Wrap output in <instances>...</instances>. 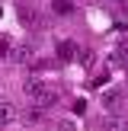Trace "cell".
Listing matches in <instances>:
<instances>
[{
    "label": "cell",
    "mask_w": 128,
    "mask_h": 131,
    "mask_svg": "<svg viewBox=\"0 0 128 131\" xmlns=\"http://www.w3.org/2000/svg\"><path fill=\"white\" fill-rule=\"evenodd\" d=\"M13 51V45H10V38H0V58H6Z\"/></svg>",
    "instance_id": "30bf717a"
},
{
    "label": "cell",
    "mask_w": 128,
    "mask_h": 131,
    "mask_svg": "<svg viewBox=\"0 0 128 131\" xmlns=\"http://www.w3.org/2000/svg\"><path fill=\"white\" fill-rule=\"evenodd\" d=\"M55 131H80V128H77V118H58Z\"/></svg>",
    "instance_id": "8992f818"
},
{
    "label": "cell",
    "mask_w": 128,
    "mask_h": 131,
    "mask_svg": "<svg viewBox=\"0 0 128 131\" xmlns=\"http://www.w3.org/2000/svg\"><path fill=\"white\" fill-rule=\"evenodd\" d=\"M23 93H26V99H29L32 106H38V109L55 106V102H58L55 86L45 83V80H38V77H26V80H23Z\"/></svg>",
    "instance_id": "6da1fadb"
},
{
    "label": "cell",
    "mask_w": 128,
    "mask_h": 131,
    "mask_svg": "<svg viewBox=\"0 0 128 131\" xmlns=\"http://www.w3.org/2000/svg\"><path fill=\"white\" fill-rule=\"evenodd\" d=\"M109 3H115V6H122V10H128V0H109Z\"/></svg>",
    "instance_id": "8fae6325"
},
{
    "label": "cell",
    "mask_w": 128,
    "mask_h": 131,
    "mask_svg": "<svg viewBox=\"0 0 128 131\" xmlns=\"http://www.w3.org/2000/svg\"><path fill=\"white\" fill-rule=\"evenodd\" d=\"M77 54H80V51H77V42H70V38H61V42H58V58H61V61H74Z\"/></svg>",
    "instance_id": "3957f363"
},
{
    "label": "cell",
    "mask_w": 128,
    "mask_h": 131,
    "mask_svg": "<svg viewBox=\"0 0 128 131\" xmlns=\"http://www.w3.org/2000/svg\"><path fill=\"white\" fill-rule=\"evenodd\" d=\"M29 58H32V48L29 45H19L16 48V61H29Z\"/></svg>",
    "instance_id": "ba28073f"
},
{
    "label": "cell",
    "mask_w": 128,
    "mask_h": 131,
    "mask_svg": "<svg viewBox=\"0 0 128 131\" xmlns=\"http://www.w3.org/2000/svg\"><path fill=\"white\" fill-rule=\"evenodd\" d=\"M51 13L55 16H70L74 6H70V0H51Z\"/></svg>",
    "instance_id": "277c9868"
},
{
    "label": "cell",
    "mask_w": 128,
    "mask_h": 131,
    "mask_svg": "<svg viewBox=\"0 0 128 131\" xmlns=\"http://www.w3.org/2000/svg\"><path fill=\"white\" fill-rule=\"evenodd\" d=\"M122 99H125V93L115 90V86H109V90H102V93H99V102H102L106 112H119V109H122Z\"/></svg>",
    "instance_id": "7a4b0ae2"
},
{
    "label": "cell",
    "mask_w": 128,
    "mask_h": 131,
    "mask_svg": "<svg viewBox=\"0 0 128 131\" xmlns=\"http://www.w3.org/2000/svg\"><path fill=\"white\" fill-rule=\"evenodd\" d=\"M115 61H128V38H122L115 48Z\"/></svg>",
    "instance_id": "52a82bcc"
},
{
    "label": "cell",
    "mask_w": 128,
    "mask_h": 131,
    "mask_svg": "<svg viewBox=\"0 0 128 131\" xmlns=\"http://www.w3.org/2000/svg\"><path fill=\"white\" fill-rule=\"evenodd\" d=\"M13 118H16V109H13L10 102H0V128H3V125H10Z\"/></svg>",
    "instance_id": "5b68a950"
},
{
    "label": "cell",
    "mask_w": 128,
    "mask_h": 131,
    "mask_svg": "<svg viewBox=\"0 0 128 131\" xmlns=\"http://www.w3.org/2000/svg\"><path fill=\"white\" fill-rule=\"evenodd\" d=\"M23 26H35V10H23Z\"/></svg>",
    "instance_id": "9c48e42d"
},
{
    "label": "cell",
    "mask_w": 128,
    "mask_h": 131,
    "mask_svg": "<svg viewBox=\"0 0 128 131\" xmlns=\"http://www.w3.org/2000/svg\"><path fill=\"white\" fill-rule=\"evenodd\" d=\"M0 16H3V13H0Z\"/></svg>",
    "instance_id": "4fadbf2b"
},
{
    "label": "cell",
    "mask_w": 128,
    "mask_h": 131,
    "mask_svg": "<svg viewBox=\"0 0 128 131\" xmlns=\"http://www.w3.org/2000/svg\"><path fill=\"white\" fill-rule=\"evenodd\" d=\"M125 96H128V90H125Z\"/></svg>",
    "instance_id": "7c38bea8"
}]
</instances>
